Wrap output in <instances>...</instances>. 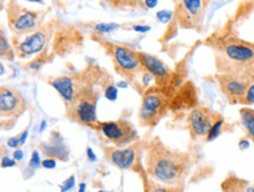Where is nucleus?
<instances>
[{
	"label": "nucleus",
	"instance_id": "19",
	"mask_svg": "<svg viewBox=\"0 0 254 192\" xmlns=\"http://www.w3.org/2000/svg\"><path fill=\"white\" fill-rule=\"evenodd\" d=\"M27 135H28V131H27V130H25L24 132H21V134L17 136V137L8 138L7 145L11 146V148H18V146H21L26 142Z\"/></svg>",
	"mask_w": 254,
	"mask_h": 192
},
{
	"label": "nucleus",
	"instance_id": "5",
	"mask_svg": "<svg viewBox=\"0 0 254 192\" xmlns=\"http://www.w3.org/2000/svg\"><path fill=\"white\" fill-rule=\"evenodd\" d=\"M27 103L17 89L1 87L0 89V113L2 117H19L26 112Z\"/></svg>",
	"mask_w": 254,
	"mask_h": 192
},
{
	"label": "nucleus",
	"instance_id": "26",
	"mask_svg": "<svg viewBox=\"0 0 254 192\" xmlns=\"http://www.w3.org/2000/svg\"><path fill=\"white\" fill-rule=\"evenodd\" d=\"M0 47H1V57H4V55L7 54L8 52H11L7 41H6V39L4 37V33H1V39H0Z\"/></svg>",
	"mask_w": 254,
	"mask_h": 192
},
{
	"label": "nucleus",
	"instance_id": "35",
	"mask_svg": "<svg viewBox=\"0 0 254 192\" xmlns=\"http://www.w3.org/2000/svg\"><path fill=\"white\" fill-rule=\"evenodd\" d=\"M239 146H240V149H242V150H245V149H247L250 146V143H249V141H245V139H243V141H240Z\"/></svg>",
	"mask_w": 254,
	"mask_h": 192
},
{
	"label": "nucleus",
	"instance_id": "2",
	"mask_svg": "<svg viewBox=\"0 0 254 192\" xmlns=\"http://www.w3.org/2000/svg\"><path fill=\"white\" fill-rule=\"evenodd\" d=\"M97 99V93L94 92L92 88H81L75 99L68 105V117L80 125H94L96 122Z\"/></svg>",
	"mask_w": 254,
	"mask_h": 192
},
{
	"label": "nucleus",
	"instance_id": "29",
	"mask_svg": "<svg viewBox=\"0 0 254 192\" xmlns=\"http://www.w3.org/2000/svg\"><path fill=\"white\" fill-rule=\"evenodd\" d=\"M15 165V159L9 157H2L1 159V168H11Z\"/></svg>",
	"mask_w": 254,
	"mask_h": 192
},
{
	"label": "nucleus",
	"instance_id": "3",
	"mask_svg": "<svg viewBox=\"0 0 254 192\" xmlns=\"http://www.w3.org/2000/svg\"><path fill=\"white\" fill-rule=\"evenodd\" d=\"M219 61L223 67L232 68L229 74H242L243 69L254 64V47L242 42H231L223 48L221 58H218Z\"/></svg>",
	"mask_w": 254,
	"mask_h": 192
},
{
	"label": "nucleus",
	"instance_id": "11",
	"mask_svg": "<svg viewBox=\"0 0 254 192\" xmlns=\"http://www.w3.org/2000/svg\"><path fill=\"white\" fill-rule=\"evenodd\" d=\"M106 156L110 163L116 165L117 168L123 169V170L131 169L136 163V150L133 146H129L126 149L107 148Z\"/></svg>",
	"mask_w": 254,
	"mask_h": 192
},
{
	"label": "nucleus",
	"instance_id": "33",
	"mask_svg": "<svg viewBox=\"0 0 254 192\" xmlns=\"http://www.w3.org/2000/svg\"><path fill=\"white\" fill-rule=\"evenodd\" d=\"M144 2L148 8H155L158 5V0H145Z\"/></svg>",
	"mask_w": 254,
	"mask_h": 192
},
{
	"label": "nucleus",
	"instance_id": "22",
	"mask_svg": "<svg viewBox=\"0 0 254 192\" xmlns=\"http://www.w3.org/2000/svg\"><path fill=\"white\" fill-rule=\"evenodd\" d=\"M172 15H174L172 11H164V9H163V11L157 12L156 17H157V19L162 22V24H167V22L171 20Z\"/></svg>",
	"mask_w": 254,
	"mask_h": 192
},
{
	"label": "nucleus",
	"instance_id": "42",
	"mask_svg": "<svg viewBox=\"0 0 254 192\" xmlns=\"http://www.w3.org/2000/svg\"><path fill=\"white\" fill-rule=\"evenodd\" d=\"M99 192H109V191H103V190H101V191H99ZM110 192H114V191H110Z\"/></svg>",
	"mask_w": 254,
	"mask_h": 192
},
{
	"label": "nucleus",
	"instance_id": "38",
	"mask_svg": "<svg viewBox=\"0 0 254 192\" xmlns=\"http://www.w3.org/2000/svg\"><path fill=\"white\" fill-rule=\"evenodd\" d=\"M26 1H31V2H38V4H44V0H26Z\"/></svg>",
	"mask_w": 254,
	"mask_h": 192
},
{
	"label": "nucleus",
	"instance_id": "40",
	"mask_svg": "<svg viewBox=\"0 0 254 192\" xmlns=\"http://www.w3.org/2000/svg\"><path fill=\"white\" fill-rule=\"evenodd\" d=\"M244 192H254V185H253V187H250V188H247L246 190L244 191Z\"/></svg>",
	"mask_w": 254,
	"mask_h": 192
},
{
	"label": "nucleus",
	"instance_id": "28",
	"mask_svg": "<svg viewBox=\"0 0 254 192\" xmlns=\"http://www.w3.org/2000/svg\"><path fill=\"white\" fill-rule=\"evenodd\" d=\"M149 192H182L179 189L177 188H162V187H157L154 188L152 190Z\"/></svg>",
	"mask_w": 254,
	"mask_h": 192
},
{
	"label": "nucleus",
	"instance_id": "34",
	"mask_svg": "<svg viewBox=\"0 0 254 192\" xmlns=\"http://www.w3.org/2000/svg\"><path fill=\"white\" fill-rule=\"evenodd\" d=\"M13 158H14L15 161H21V159L24 158V152L21 150H15L13 152Z\"/></svg>",
	"mask_w": 254,
	"mask_h": 192
},
{
	"label": "nucleus",
	"instance_id": "24",
	"mask_svg": "<svg viewBox=\"0 0 254 192\" xmlns=\"http://www.w3.org/2000/svg\"><path fill=\"white\" fill-rule=\"evenodd\" d=\"M42 163V161L40 159V155H39L38 151H33V154H32V157H31V161H29V167L32 169H38L40 167Z\"/></svg>",
	"mask_w": 254,
	"mask_h": 192
},
{
	"label": "nucleus",
	"instance_id": "15",
	"mask_svg": "<svg viewBox=\"0 0 254 192\" xmlns=\"http://www.w3.org/2000/svg\"><path fill=\"white\" fill-rule=\"evenodd\" d=\"M139 59H141L142 66L145 68L151 75L158 79H164L169 75V68L165 66L164 63H162L158 58L152 57L150 54L138 53Z\"/></svg>",
	"mask_w": 254,
	"mask_h": 192
},
{
	"label": "nucleus",
	"instance_id": "27",
	"mask_svg": "<svg viewBox=\"0 0 254 192\" xmlns=\"http://www.w3.org/2000/svg\"><path fill=\"white\" fill-rule=\"evenodd\" d=\"M41 165L45 169H48V170H51V169H54L55 167H57V161H55V158L44 159V161H42Z\"/></svg>",
	"mask_w": 254,
	"mask_h": 192
},
{
	"label": "nucleus",
	"instance_id": "18",
	"mask_svg": "<svg viewBox=\"0 0 254 192\" xmlns=\"http://www.w3.org/2000/svg\"><path fill=\"white\" fill-rule=\"evenodd\" d=\"M224 126V120L221 119V117H218V119L216 120V122L213 123V126L211 127L210 131H208V134L206 136V139L208 142L213 141V139H216L218 136H219L221 134V128H223Z\"/></svg>",
	"mask_w": 254,
	"mask_h": 192
},
{
	"label": "nucleus",
	"instance_id": "36",
	"mask_svg": "<svg viewBox=\"0 0 254 192\" xmlns=\"http://www.w3.org/2000/svg\"><path fill=\"white\" fill-rule=\"evenodd\" d=\"M117 87H120V88H127V87H128V83L125 82V81H121V82L117 83Z\"/></svg>",
	"mask_w": 254,
	"mask_h": 192
},
{
	"label": "nucleus",
	"instance_id": "8",
	"mask_svg": "<svg viewBox=\"0 0 254 192\" xmlns=\"http://www.w3.org/2000/svg\"><path fill=\"white\" fill-rule=\"evenodd\" d=\"M219 116L206 108H196L189 115V126L193 135L207 136L211 127Z\"/></svg>",
	"mask_w": 254,
	"mask_h": 192
},
{
	"label": "nucleus",
	"instance_id": "23",
	"mask_svg": "<svg viewBox=\"0 0 254 192\" xmlns=\"http://www.w3.org/2000/svg\"><path fill=\"white\" fill-rule=\"evenodd\" d=\"M75 185V176H70L68 177V180H66L64 182V184L61 185V192H67L71 190Z\"/></svg>",
	"mask_w": 254,
	"mask_h": 192
},
{
	"label": "nucleus",
	"instance_id": "10",
	"mask_svg": "<svg viewBox=\"0 0 254 192\" xmlns=\"http://www.w3.org/2000/svg\"><path fill=\"white\" fill-rule=\"evenodd\" d=\"M203 2L201 0H182L178 7V19L184 27H193L199 21Z\"/></svg>",
	"mask_w": 254,
	"mask_h": 192
},
{
	"label": "nucleus",
	"instance_id": "4",
	"mask_svg": "<svg viewBox=\"0 0 254 192\" xmlns=\"http://www.w3.org/2000/svg\"><path fill=\"white\" fill-rule=\"evenodd\" d=\"M99 130L107 141L122 148L133 142L137 137V131L128 121H108L99 123Z\"/></svg>",
	"mask_w": 254,
	"mask_h": 192
},
{
	"label": "nucleus",
	"instance_id": "37",
	"mask_svg": "<svg viewBox=\"0 0 254 192\" xmlns=\"http://www.w3.org/2000/svg\"><path fill=\"white\" fill-rule=\"evenodd\" d=\"M84 190H86V184L81 183V184H80V190H79V192H84Z\"/></svg>",
	"mask_w": 254,
	"mask_h": 192
},
{
	"label": "nucleus",
	"instance_id": "14",
	"mask_svg": "<svg viewBox=\"0 0 254 192\" xmlns=\"http://www.w3.org/2000/svg\"><path fill=\"white\" fill-rule=\"evenodd\" d=\"M38 21V14L32 11H20L14 14V17H11V25L13 29L19 33L31 31L35 27Z\"/></svg>",
	"mask_w": 254,
	"mask_h": 192
},
{
	"label": "nucleus",
	"instance_id": "16",
	"mask_svg": "<svg viewBox=\"0 0 254 192\" xmlns=\"http://www.w3.org/2000/svg\"><path fill=\"white\" fill-rule=\"evenodd\" d=\"M41 149L44 150L45 154L47 156H50L51 158H59V159H64L66 161L68 158V149L64 146L63 143V139L61 137L59 138V141L53 138V142L51 144H42Z\"/></svg>",
	"mask_w": 254,
	"mask_h": 192
},
{
	"label": "nucleus",
	"instance_id": "21",
	"mask_svg": "<svg viewBox=\"0 0 254 192\" xmlns=\"http://www.w3.org/2000/svg\"><path fill=\"white\" fill-rule=\"evenodd\" d=\"M243 105H253L254 103V81L250 83L249 88H247V92L245 94V96L243 97L242 102Z\"/></svg>",
	"mask_w": 254,
	"mask_h": 192
},
{
	"label": "nucleus",
	"instance_id": "32",
	"mask_svg": "<svg viewBox=\"0 0 254 192\" xmlns=\"http://www.w3.org/2000/svg\"><path fill=\"white\" fill-rule=\"evenodd\" d=\"M87 156H88V159H89L90 162H95L96 161V155L94 154L92 148H87Z\"/></svg>",
	"mask_w": 254,
	"mask_h": 192
},
{
	"label": "nucleus",
	"instance_id": "20",
	"mask_svg": "<svg viewBox=\"0 0 254 192\" xmlns=\"http://www.w3.org/2000/svg\"><path fill=\"white\" fill-rule=\"evenodd\" d=\"M117 28H120V25L115 24V22H101V24L95 26L96 31L101 32V33H110Z\"/></svg>",
	"mask_w": 254,
	"mask_h": 192
},
{
	"label": "nucleus",
	"instance_id": "12",
	"mask_svg": "<svg viewBox=\"0 0 254 192\" xmlns=\"http://www.w3.org/2000/svg\"><path fill=\"white\" fill-rule=\"evenodd\" d=\"M47 42V34L45 32H35L28 38H26L24 41L19 45L18 52L21 57H26V55L37 54L39 52L44 50L45 45Z\"/></svg>",
	"mask_w": 254,
	"mask_h": 192
},
{
	"label": "nucleus",
	"instance_id": "41",
	"mask_svg": "<svg viewBox=\"0 0 254 192\" xmlns=\"http://www.w3.org/2000/svg\"><path fill=\"white\" fill-rule=\"evenodd\" d=\"M2 74H4V66L1 64V75H2Z\"/></svg>",
	"mask_w": 254,
	"mask_h": 192
},
{
	"label": "nucleus",
	"instance_id": "25",
	"mask_svg": "<svg viewBox=\"0 0 254 192\" xmlns=\"http://www.w3.org/2000/svg\"><path fill=\"white\" fill-rule=\"evenodd\" d=\"M106 97L110 101H115L117 97V88L114 86H109L106 90Z\"/></svg>",
	"mask_w": 254,
	"mask_h": 192
},
{
	"label": "nucleus",
	"instance_id": "6",
	"mask_svg": "<svg viewBox=\"0 0 254 192\" xmlns=\"http://www.w3.org/2000/svg\"><path fill=\"white\" fill-rule=\"evenodd\" d=\"M165 112V100L159 94L150 93L143 99L139 109V122L143 126H156Z\"/></svg>",
	"mask_w": 254,
	"mask_h": 192
},
{
	"label": "nucleus",
	"instance_id": "17",
	"mask_svg": "<svg viewBox=\"0 0 254 192\" xmlns=\"http://www.w3.org/2000/svg\"><path fill=\"white\" fill-rule=\"evenodd\" d=\"M240 119H242L243 127L245 128L246 132L254 141V110L244 107L240 109Z\"/></svg>",
	"mask_w": 254,
	"mask_h": 192
},
{
	"label": "nucleus",
	"instance_id": "31",
	"mask_svg": "<svg viewBox=\"0 0 254 192\" xmlns=\"http://www.w3.org/2000/svg\"><path fill=\"white\" fill-rule=\"evenodd\" d=\"M41 66H42V61L41 60H35V61H32V63L28 64V68H29V69L38 70V69H40Z\"/></svg>",
	"mask_w": 254,
	"mask_h": 192
},
{
	"label": "nucleus",
	"instance_id": "7",
	"mask_svg": "<svg viewBox=\"0 0 254 192\" xmlns=\"http://www.w3.org/2000/svg\"><path fill=\"white\" fill-rule=\"evenodd\" d=\"M218 81H219L223 93L233 103L242 102L251 83L249 80H246L239 74H223V75L218 76Z\"/></svg>",
	"mask_w": 254,
	"mask_h": 192
},
{
	"label": "nucleus",
	"instance_id": "1",
	"mask_svg": "<svg viewBox=\"0 0 254 192\" xmlns=\"http://www.w3.org/2000/svg\"><path fill=\"white\" fill-rule=\"evenodd\" d=\"M146 170L156 181L176 185L187 171V158L177 151L169 150L161 143H155L146 154Z\"/></svg>",
	"mask_w": 254,
	"mask_h": 192
},
{
	"label": "nucleus",
	"instance_id": "30",
	"mask_svg": "<svg viewBox=\"0 0 254 192\" xmlns=\"http://www.w3.org/2000/svg\"><path fill=\"white\" fill-rule=\"evenodd\" d=\"M151 29L150 26H142V25H135L133 26V31L138 32V33H146Z\"/></svg>",
	"mask_w": 254,
	"mask_h": 192
},
{
	"label": "nucleus",
	"instance_id": "39",
	"mask_svg": "<svg viewBox=\"0 0 254 192\" xmlns=\"http://www.w3.org/2000/svg\"><path fill=\"white\" fill-rule=\"evenodd\" d=\"M45 128H46V121H42L41 122V128H40V131H42Z\"/></svg>",
	"mask_w": 254,
	"mask_h": 192
},
{
	"label": "nucleus",
	"instance_id": "13",
	"mask_svg": "<svg viewBox=\"0 0 254 192\" xmlns=\"http://www.w3.org/2000/svg\"><path fill=\"white\" fill-rule=\"evenodd\" d=\"M51 84L53 86L54 89L63 96V99L66 101L67 103H70L71 101L75 99L76 94L79 92L73 77H58V79H54L52 81Z\"/></svg>",
	"mask_w": 254,
	"mask_h": 192
},
{
	"label": "nucleus",
	"instance_id": "9",
	"mask_svg": "<svg viewBox=\"0 0 254 192\" xmlns=\"http://www.w3.org/2000/svg\"><path fill=\"white\" fill-rule=\"evenodd\" d=\"M114 59L117 64V69H120L122 73L131 74L141 67V59L138 53L130 50L125 46H116L114 48Z\"/></svg>",
	"mask_w": 254,
	"mask_h": 192
}]
</instances>
